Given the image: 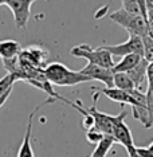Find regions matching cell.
I'll use <instances>...</instances> for the list:
<instances>
[{
    "mask_svg": "<svg viewBox=\"0 0 153 157\" xmlns=\"http://www.w3.org/2000/svg\"><path fill=\"white\" fill-rule=\"evenodd\" d=\"M44 75L51 85L56 86H77L83 82H89L87 77L82 75L79 71L70 70L66 65L60 62H52L46 66Z\"/></svg>",
    "mask_w": 153,
    "mask_h": 157,
    "instance_id": "obj_1",
    "label": "cell"
},
{
    "mask_svg": "<svg viewBox=\"0 0 153 157\" xmlns=\"http://www.w3.org/2000/svg\"><path fill=\"white\" fill-rule=\"evenodd\" d=\"M70 54L77 58H85L90 65L101 66L105 69H113L114 67V60L113 55L108 52L102 47L91 48L89 44H78L70 50Z\"/></svg>",
    "mask_w": 153,
    "mask_h": 157,
    "instance_id": "obj_2",
    "label": "cell"
},
{
    "mask_svg": "<svg viewBox=\"0 0 153 157\" xmlns=\"http://www.w3.org/2000/svg\"><path fill=\"white\" fill-rule=\"evenodd\" d=\"M109 17L113 22H116L117 24H120L121 27L125 28L128 33H129V35H136V36L144 38L145 35L149 34L148 23L142 16L130 15V13L124 11L122 8H120V10H117V11L110 13Z\"/></svg>",
    "mask_w": 153,
    "mask_h": 157,
    "instance_id": "obj_3",
    "label": "cell"
},
{
    "mask_svg": "<svg viewBox=\"0 0 153 157\" xmlns=\"http://www.w3.org/2000/svg\"><path fill=\"white\" fill-rule=\"evenodd\" d=\"M87 112L93 116L94 118V126L99 129L106 136H112L113 137V133H114V126L118 122L121 118H125L128 112L125 110V106H122V112L117 116H110V114H106V113H102L97 109V103H93V106L87 109Z\"/></svg>",
    "mask_w": 153,
    "mask_h": 157,
    "instance_id": "obj_4",
    "label": "cell"
},
{
    "mask_svg": "<svg viewBox=\"0 0 153 157\" xmlns=\"http://www.w3.org/2000/svg\"><path fill=\"white\" fill-rule=\"evenodd\" d=\"M104 50H106L108 52H110L112 55L116 56H126L136 54L140 56H144V46H142V39L136 35H129L126 42L120 44H113V46H99Z\"/></svg>",
    "mask_w": 153,
    "mask_h": 157,
    "instance_id": "obj_5",
    "label": "cell"
},
{
    "mask_svg": "<svg viewBox=\"0 0 153 157\" xmlns=\"http://www.w3.org/2000/svg\"><path fill=\"white\" fill-rule=\"evenodd\" d=\"M35 2L33 0H6L4 6L11 10L13 19H15L16 28L26 30L28 20L31 16V7Z\"/></svg>",
    "mask_w": 153,
    "mask_h": 157,
    "instance_id": "obj_6",
    "label": "cell"
},
{
    "mask_svg": "<svg viewBox=\"0 0 153 157\" xmlns=\"http://www.w3.org/2000/svg\"><path fill=\"white\" fill-rule=\"evenodd\" d=\"M113 138L116 142H118L126 149V153L129 157H140L137 153V146L134 145L133 136L129 129V126L125 122V118H121L114 126V133H113Z\"/></svg>",
    "mask_w": 153,
    "mask_h": 157,
    "instance_id": "obj_7",
    "label": "cell"
},
{
    "mask_svg": "<svg viewBox=\"0 0 153 157\" xmlns=\"http://www.w3.org/2000/svg\"><path fill=\"white\" fill-rule=\"evenodd\" d=\"M55 102V99L52 98H47L43 103L38 105L33 112L30 113L28 116V122H27V128H26V132H24V137H23V141H22V145H20L19 151H17V157H35L34 155V149H33V145H31V136H33V124H34V117L35 114L38 113V110L40 108H43L44 105H48V103H52Z\"/></svg>",
    "mask_w": 153,
    "mask_h": 157,
    "instance_id": "obj_8",
    "label": "cell"
},
{
    "mask_svg": "<svg viewBox=\"0 0 153 157\" xmlns=\"http://www.w3.org/2000/svg\"><path fill=\"white\" fill-rule=\"evenodd\" d=\"M79 73L91 81H101L106 86V89L114 87V73H113L112 69H105V67L87 63L82 70H79Z\"/></svg>",
    "mask_w": 153,
    "mask_h": 157,
    "instance_id": "obj_9",
    "label": "cell"
},
{
    "mask_svg": "<svg viewBox=\"0 0 153 157\" xmlns=\"http://www.w3.org/2000/svg\"><path fill=\"white\" fill-rule=\"evenodd\" d=\"M98 94H104L106 95L109 99L114 102H118L121 103V106H125V105H130L132 108H147V106H142V105H138V103L134 101V98L132 97L128 91H122L120 89H116V87H112V89H99L97 90Z\"/></svg>",
    "mask_w": 153,
    "mask_h": 157,
    "instance_id": "obj_10",
    "label": "cell"
},
{
    "mask_svg": "<svg viewBox=\"0 0 153 157\" xmlns=\"http://www.w3.org/2000/svg\"><path fill=\"white\" fill-rule=\"evenodd\" d=\"M148 65L149 63L145 60L144 58L141 59V62L138 63V65L134 67V69H132L130 71H128V77L132 79V82H133L134 87L137 89V90H142V83H144V81L147 79V69H148Z\"/></svg>",
    "mask_w": 153,
    "mask_h": 157,
    "instance_id": "obj_11",
    "label": "cell"
},
{
    "mask_svg": "<svg viewBox=\"0 0 153 157\" xmlns=\"http://www.w3.org/2000/svg\"><path fill=\"white\" fill-rule=\"evenodd\" d=\"M22 47L16 40L12 39H6L0 40V58L2 60H10L13 58H17L22 52Z\"/></svg>",
    "mask_w": 153,
    "mask_h": 157,
    "instance_id": "obj_12",
    "label": "cell"
},
{
    "mask_svg": "<svg viewBox=\"0 0 153 157\" xmlns=\"http://www.w3.org/2000/svg\"><path fill=\"white\" fill-rule=\"evenodd\" d=\"M121 8L130 15L142 16L145 20L148 19V10L145 6V0H124Z\"/></svg>",
    "mask_w": 153,
    "mask_h": 157,
    "instance_id": "obj_13",
    "label": "cell"
},
{
    "mask_svg": "<svg viewBox=\"0 0 153 157\" xmlns=\"http://www.w3.org/2000/svg\"><path fill=\"white\" fill-rule=\"evenodd\" d=\"M141 59H142V56L136 55V54L126 55V56H124L118 63H116L112 70H113V73H128V71H130L132 69H134V67L141 62Z\"/></svg>",
    "mask_w": 153,
    "mask_h": 157,
    "instance_id": "obj_14",
    "label": "cell"
},
{
    "mask_svg": "<svg viewBox=\"0 0 153 157\" xmlns=\"http://www.w3.org/2000/svg\"><path fill=\"white\" fill-rule=\"evenodd\" d=\"M114 144H116V140L112 137V136H105L104 140L95 145V148H94V151L91 153L90 157H106L109 151L113 148Z\"/></svg>",
    "mask_w": 153,
    "mask_h": 157,
    "instance_id": "obj_15",
    "label": "cell"
},
{
    "mask_svg": "<svg viewBox=\"0 0 153 157\" xmlns=\"http://www.w3.org/2000/svg\"><path fill=\"white\" fill-rule=\"evenodd\" d=\"M114 87L122 91H130L136 89L132 79L125 73H114Z\"/></svg>",
    "mask_w": 153,
    "mask_h": 157,
    "instance_id": "obj_16",
    "label": "cell"
},
{
    "mask_svg": "<svg viewBox=\"0 0 153 157\" xmlns=\"http://www.w3.org/2000/svg\"><path fill=\"white\" fill-rule=\"evenodd\" d=\"M142 39V46H144V58L148 63L153 62V38L151 35H145Z\"/></svg>",
    "mask_w": 153,
    "mask_h": 157,
    "instance_id": "obj_17",
    "label": "cell"
},
{
    "mask_svg": "<svg viewBox=\"0 0 153 157\" xmlns=\"http://www.w3.org/2000/svg\"><path fill=\"white\" fill-rule=\"evenodd\" d=\"M16 81H19L17 77L7 73V75H4L0 79V97H2L3 94H6L11 87H13V83H15Z\"/></svg>",
    "mask_w": 153,
    "mask_h": 157,
    "instance_id": "obj_18",
    "label": "cell"
},
{
    "mask_svg": "<svg viewBox=\"0 0 153 157\" xmlns=\"http://www.w3.org/2000/svg\"><path fill=\"white\" fill-rule=\"evenodd\" d=\"M105 136L106 134H104L101 130L97 129L95 126H93L91 129L86 130V140L90 142V144H95V145H97L98 142H101L102 140H104Z\"/></svg>",
    "mask_w": 153,
    "mask_h": 157,
    "instance_id": "obj_19",
    "label": "cell"
},
{
    "mask_svg": "<svg viewBox=\"0 0 153 157\" xmlns=\"http://www.w3.org/2000/svg\"><path fill=\"white\" fill-rule=\"evenodd\" d=\"M147 81H148V87H147V91L148 94L153 95V62L148 65V69H147Z\"/></svg>",
    "mask_w": 153,
    "mask_h": 157,
    "instance_id": "obj_20",
    "label": "cell"
},
{
    "mask_svg": "<svg viewBox=\"0 0 153 157\" xmlns=\"http://www.w3.org/2000/svg\"><path fill=\"white\" fill-rule=\"evenodd\" d=\"M147 148H148V149H149V151H151V152H153V141H152L151 144H149V145L147 146Z\"/></svg>",
    "mask_w": 153,
    "mask_h": 157,
    "instance_id": "obj_21",
    "label": "cell"
},
{
    "mask_svg": "<svg viewBox=\"0 0 153 157\" xmlns=\"http://www.w3.org/2000/svg\"><path fill=\"white\" fill-rule=\"evenodd\" d=\"M0 6H4V2H3V0H0Z\"/></svg>",
    "mask_w": 153,
    "mask_h": 157,
    "instance_id": "obj_22",
    "label": "cell"
}]
</instances>
